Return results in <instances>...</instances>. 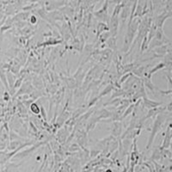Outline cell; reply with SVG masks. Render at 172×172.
<instances>
[{
    "mask_svg": "<svg viewBox=\"0 0 172 172\" xmlns=\"http://www.w3.org/2000/svg\"><path fill=\"white\" fill-rule=\"evenodd\" d=\"M166 120V117H165V115H163L162 113L158 114L154 122H153V125H152V127H151V135L149 137V139H148V143H147V145H146V149H149L151 147V144L153 143V140L156 137L157 133H158V131L161 129V127L163 126V124L165 121Z\"/></svg>",
    "mask_w": 172,
    "mask_h": 172,
    "instance_id": "obj_1",
    "label": "cell"
},
{
    "mask_svg": "<svg viewBox=\"0 0 172 172\" xmlns=\"http://www.w3.org/2000/svg\"><path fill=\"white\" fill-rule=\"evenodd\" d=\"M171 126L170 125L168 127H167V130H166V133H165V139H164V142L162 144V149H166L170 146L171 144V140L172 138V130H171Z\"/></svg>",
    "mask_w": 172,
    "mask_h": 172,
    "instance_id": "obj_2",
    "label": "cell"
},
{
    "mask_svg": "<svg viewBox=\"0 0 172 172\" xmlns=\"http://www.w3.org/2000/svg\"><path fill=\"white\" fill-rule=\"evenodd\" d=\"M162 104H163L162 103H159V102H156V101H153V100H151V99H148L147 97L143 98V105H144V107L149 109L158 108Z\"/></svg>",
    "mask_w": 172,
    "mask_h": 172,
    "instance_id": "obj_3",
    "label": "cell"
},
{
    "mask_svg": "<svg viewBox=\"0 0 172 172\" xmlns=\"http://www.w3.org/2000/svg\"><path fill=\"white\" fill-rule=\"evenodd\" d=\"M32 85L29 82L24 83L22 85H21L20 89L17 91V94H16L15 96H19V95H22V94H29L30 92H32Z\"/></svg>",
    "mask_w": 172,
    "mask_h": 172,
    "instance_id": "obj_4",
    "label": "cell"
},
{
    "mask_svg": "<svg viewBox=\"0 0 172 172\" xmlns=\"http://www.w3.org/2000/svg\"><path fill=\"white\" fill-rule=\"evenodd\" d=\"M122 133V124L119 121H115L114 123L113 128H112V132L111 134L114 137H119Z\"/></svg>",
    "mask_w": 172,
    "mask_h": 172,
    "instance_id": "obj_5",
    "label": "cell"
},
{
    "mask_svg": "<svg viewBox=\"0 0 172 172\" xmlns=\"http://www.w3.org/2000/svg\"><path fill=\"white\" fill-rule=\"evenodd\" d=\"M142 81H143L144 87H146L147 89H149V90L152 92V94H155V90H158V88H157V87L152 83L151 78H149V77H144Z\"/></svg>",
    "mask_w": 172,
    "mask_h": 172,
    "instance_id": "obj_6",
    "label": "cell"
},
{
    "mask_svg": "<svg viewBox=\"0 0 172 172\" xmlns=\"http://www.w3.org/2000/svg\"><path fill=\"white\" fill-rule=\"evenodd\" d=\"M0 81L3 83V85L4 86V88L6 89L7 91H10L9 84H8V81H7L6 72L3 67H0Z\"/></svg>",
    "mask_w": 172,
    "mask_h": 172,
    "instance_id": "obj_7",
    "label": "cell"
},
{
    "mask_svg": "<svg viewBox=\"0 0 172 172\" xmlns=\"http://www.w3.org/2000/svg\"><path fill=\"white\" fill-rule=\"evenodd\" d=\"M96 115L100 120L102 119H107V118H111L112 116V112H110L109 110H107L106 109H102L100 111H97L96 112Z\"/></svg>",
    "mask_w": 172,
    "mask_h": 172,
    "instance_id": "obj_8",
    "label": "cell"
},
{
    "mask_svg": "<svg viewBox=\"0 0 172 172\" xmlns=\"http://www.w3.org/2000/svg\"><path fill=\"white\" fill-rule=\"evenodd\" d=\"M107 41H108V45H109V48L116 50V38H115V36H111L110 38L107 40Z\"/></svg>",
    "mask_w": 172,
    "mask_h": 172,
    "instance_id": "obj_9",
    "label": "cell"
},
{
    "mask_svg": "<svg viewBox=\"0 0 172 172\" xmlns=\"http://www.w3.org/2000/svg\"><path fill=\"white\" fill-rule=\"evenodd\" d=\"M109 27L104 24L103 22H100L98 25H97V31H98V34H100V33L102 34L104 31H109Z\"/></svg>",
    "mask_w": 172,
    "mask_h": 172,
    "instance_id": "obj_10",
    "label": "cell"
},
{
    "mask_svg": "<svg viewBox=\"0 0 172 172\" xmlns=\"http://www.w3.org/2000/svg\"><path fill=\"white\" fill-rule=\"evenodd\" d=\"M115 86H113V85H109V86H107L105 89H103V92L100 94V96H99V97H102V96H105V95H107L108 93H110L112 90H115Z\"/></svg>",
    "mask_w": 172,
    "mask_h": 172,
    "instance_id": "obj_11",
    "label": "cell"
},
{
    "mask_svg": "<svg viewBox=\"0 0 172 172\" xmlns=\"http://www.w3.org/2000/svg\"><path fill=\"white\" fill-rule=\"evenodd\" d=\"M30 109L32 111V113L34 114V115H38V114H40V110L41 109L38 107V105H37V103H33L31 105H30Z\"/></svg>",
    "mask_w": 172,
    "mask_h": 172,
    "instance_id": "obj_12",
    "label": "cell"
},
{
    "mask_svg": "<svg viewBox=\"0 0 172 172\" xmlns=\"http://www.w3.org/2000/svg\"><path fill=\"white\" fill-rule=\"evenodd\" d=\"M10 94L9 93V91H5L4 92V97H3V99L4 100V101H6L8 102L9 100H10Z\"/></svg>",
    "mask_w": 172,
    "mask_h": 172,
    "instance_id": "obj_13",
    "label": "cell"
},
{
    "mask_svg": "<svg viewBox=\"0 0 172 172\" xmlns=\"http://www.w3.org/2000/svg\"><path fill=\"white\" fill-rule=\"evenodd\" d=\"M41 115H42V116L44 118V120L47 121V115H46V112H45V109H44L43 106H41Z\"/></svg>",
    "mask_w": 172,
    "mask_h": 172,
    "instance_id": "obj_14",
    "label": "cell"
}]
</instances>
